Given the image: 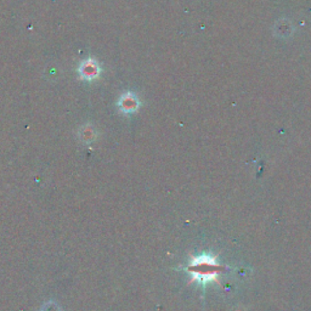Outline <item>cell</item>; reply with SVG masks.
<instances>
[{"label": "cell", "instance_id": "3", "mask_svg": "<svg viewBox=\"0 0 311 311\" xmlns=\"http://www.w3.org/2000/svg\"><path fill=\"white\" fill-rule=\"evenodd\" d=\"M80 72H82V77L87 78V79H92V78L96 77L97 73H99V67L96 66L95 61L88 60L83 63L82 68H80Z\"/></svg>", "mask_w": 311, "mask_h": 311}, {"label": "cell", "instance_id": "4", "mask_svg": "<svg viewBox=\"0 0 311 311\" xmlns=\"http://www.w3.org/2000/svg\"><path fill=\"white\" fill-rule=\"evenodd\" d=\"M43 311H60V308L55 303H49L43 308Z\"/></svg>", "mask_w": 311, "mask_h": 311}, {"label": "cell", "instance_id": "2", "mask_svg": "<svg viewBox=\"0 0 311 311\" xmlns=\"http://www.w3.org/2000/svg\"><path fill=\"white\" fill-rule=\"evenodd\" d=\"M119 106L124 113H133L138 110L139 102L133 94H127L121 99Z\"/></svg>", "mask_w": 311, "mask_h": 311}, {"label": "cell", "instance_id": "1", "mask_svg": "<svg viewBox=\"0 0 311 311\" xmlns=\"http://www.w3.org/2000/svg\"><path fill=\"white\" fill-rule=\"evenodd\" d=\"M188 271L192 274V281H200V282L205 283L207 281L215 280L218 266L215 264L214 258L202 256L191 259V263L188 264Z\"/></svg>", "mask_w": 311, "mask_h": 311}]
</instances>
